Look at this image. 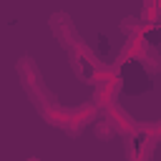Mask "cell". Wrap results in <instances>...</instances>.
I'll use <instances>...</instances> for the list:
<instances>
[{"label":"cell","mask_w":161,"mask_h":161,"mask_svg":"<svg viewBox=\"0 0 161 161\" xmlns=\"http://www.w3.org/2000/svg\"><path fill=\"white\" fill-rule=\"evenodd\" d=\"M18 73H20V80H23L28 96H30L33 103L40 108V113H45L48 108L58 106V103H55V96L45 88L43 75H40V70H38V65H35L33 58H20V60H18Z\"/></svg>","instance_id":"1"},{"label":"cell","mask_w":161,"mask_h":161,"mask_svg":"<svg viewBox=\"0 0 161 161\" xmlns=\"http://www.w3.org/2000/svg\"><path fill=\"white\" fill-rule=\"evenodd\" d=\"M50 28H53V33H55V38L68 48V50H73L78 43H80V38H78V30H75V25H73V20L65 15V13H53L50 15Z\"/></svg>","instance_id":"2"},{"label":"cell","mask_w":161,"mask_h":161,"mask_svg":"<svg viewBox=\"0 0 161 161\" xmlns=\"http://www.w3.org/2000/svg\"><path fill=\"white\" fill-rule=\"evenodd\" d=\"M108 116H106V121L113 126V131H121V136H126V138H131L133 133H138L141 131V126L126 113V111H121L118 106H113V108H108L106 111Z\"/></svg>","instance_id":"3"},{"label":"cell","mask_w":161,"mask_h":161,"mask_svg":"<svg viewBox=\"0 0 161 161\" xmlns=\"http://www.w3.org/2000/svg\"><path fill=\"white\" fill-rule=\"evenodd\" d=\"M96 133H98V136H103V138H111L116 131H113V126H111L108 121H101V123H98V128H96Z\"/></svg>","instance_id":"4"},{"label":"cell","mask_w":161,"mask_h":161,"mask_svg":"<svg viewBox=\"0 0 161 161\" xmlns=\"http://www.w3.org/2000/svg\"><path fill=\"white\" fill-rule=\"evenodd\" d=\"M136 161H141V158H136Z\"/></svg>","instance_id":"5"}]
</instances>
